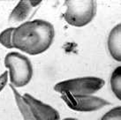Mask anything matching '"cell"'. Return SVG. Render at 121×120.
I'll list each match as a JSON object with an SVG mask.
<instances>
[{"instance_id":"6","label":"cell","mask_w":121,"mask_h":120,"mask_svg":"<svg viewBox=\"0 0 121 120\" xmlns=\"http://www.w3.org/2000/svg\"><path fill=\"white\" fill-rule=\"evenodd\" d=\"M22 97L35 120H59L58 111L52 106L44 103L29 94H25Z\"/></svg>"},{"instance_id":"11","label":"cell","mask_w":121,"mask_h":120,"mask_svg":"<svg viewBox=\"0 0 121 120\" xmlns=\"http://www.w3.org/2000/svg\"><path fill=\"white\" fill-rule=\"evenodd\" d=\"M15 27H8L0 33V44L7 49H13L12 43V37Z\"/></svg>"},{"instance_id":"1","label":"cell","mask_w":121,"mask_h":120,"mask_svg":"<svg viewBox=\"0 0 121 120\" xmlns=\"http://www.w3.org/2000/svg\"><path fill=\"white\" fill-rule=\"evenodd\" d=\"M55 38L54 26L45 20L26 21L14 28L12 37L13 48L24 53L36 56L50 49Z\"/></svg>"},{"instance_id":"5","label":"cell","mask_w":121,"mask_h":120,"mask_svg":"<svg viewBox=\"0 0 121 120\" xmlns=\"http://www.w3.org/2000/svg\"><path fill=\"white\" fill-rule=\"evenodd\" d=\"M61 99L69 109L80 112H93L111 104L110 102L104 98L92 94L73 95L69 94H61Z\"/></svg>"},{"instance_id":"3","label":"cell","mask_w":121,"mask_h":120,"mask_svg":"<svg viewBox=\"0 0 121 120\" xmlns=\"http://www.w3.org/2000/svg\"><path fill=\"white\" fill-rule=\"evenodd\" d=\"M64 20L70 26L82 27L90 23L96 15L97 3L94 0H71L65 2Z\"/></svg>"},{"instance_id":"7","label":"cell","mask_w":121,"mask_h":120,"mask_svg":"<svg viewBox=\"0 0 121 120\" xmlns=\"http://www.w3.org/2000/svg\"><path fill=\"white\" fill-rule=\"evenodd\" d=\"M41 4V1H20L9 16V22H22L30 16L33 9Z\"/></svg>"},{"instance_id":"14","label":"cell","mask_w":121,"mask_h":120,"mask_svg":"<svg viewBox=\"0 0 121 120\" xmlns=\"http://www.w3.org/2000/svg\"><path fill=\"white\" fill-rule=\"evenodd\" d=\"M62 120H79V119L74 118V117H65V118H64V119H62Z\"/></svg>"},{"instance_id":"13","label":"cell","mask_w":121,"mask_h":120,"mask_svg":"<svg viewBox=\"0 0 121 120\" xmlns=\"http://www.w3.org/2000/svg\"><path fill=\"white\" fill-rule=\"evenodd\" d=\"M8 79L9 78H8V72L7 71H5V72H4L3 73L0 74V93L4 88V87L6 86Z\"/></svg>"},{"instance_id":"10","label":"cell","mask_w":121,"mask_h":120,"mask_svg":"<svg viewBox=\"0 0 121 120\" xmlns=\"http://www.w3.org/2000/svg\"><path fill=\"white\" fill-rule=\"evenodd\" d=\"M111 89L117 99H121V66L115 68L110 79Z\"/></svg>"},{"instance_id":"4","label":"cell","mask_w":121,"mask_h":120,"mask_svg":"<svg viewBox=\"0 0 121 120\" xmlns=\"http://www.w3.org/2000/svg\"><path fill=\"white\" fill-rule=\"evenodd\" d=\"M105 81L99 77L87 76L75 78L57 82L54 86V90L57 93L69 94L73 95L93 94L102 89Z\"/></svg>"},{"instance_id":"12","label":"cell","mask_w":121,"mask_h":120,"mask_svg":"<svg viewBox=\"0 0 121 120\" xmlns=\"http://www.w3.org/2000/svg\"><path fill=\"white\" fill-rule=\"evenodd\" d=\"M100 120H121V107L112 108L104 114Z\"/></svg>"},{"instance_id":"9","label":"cell","mask_w":121,"mask_h":120,"mask_svg":"<svg viewBox=\"0 0 121 120\" xmlns=\"http://www.w3.org/2000/svg\"><path fill=\"white\" fill-rule=\"evenodd\" d=\"M11 88L13 90V93L14 99H15L16 104H17L18 108H19V110H20V113L22 115L24 120H35V117H33L32 113H31V111H30V110H29L28 106H27V103L24 102L22 95L17 91V88H15L14 87H13L12 85H11Z\"/></svg>"},{"instance_id":"8","label":"cell","mask_w":121,"mask_h":120,"mask_svg":"<svg viewBox=\"0 0 121 120\" xmlns=\"http://www.w3.org/2000/svg\"><path fill=\"white\" fill-rule=\"evenodd\" d=\"M107 48L111 57L114 60L121 61V24L116 25L109 34Z\"/></svg>"},{"instance_id":"2","label":"cell","mask_w":121,"mask_h":120,"mask_svg":"<svg viewBox=\"0 0 121 120\" xmlns=\"http://www.w3.org/2000/svg\"><path fill=\"white\" fill-rule=\"evenodd\" d=\"M4 66L8 69V78L15 88L23 87L33 78V65L30 59L16 51L6 54L4 60Z\"/></svg>"}]
</instances>
